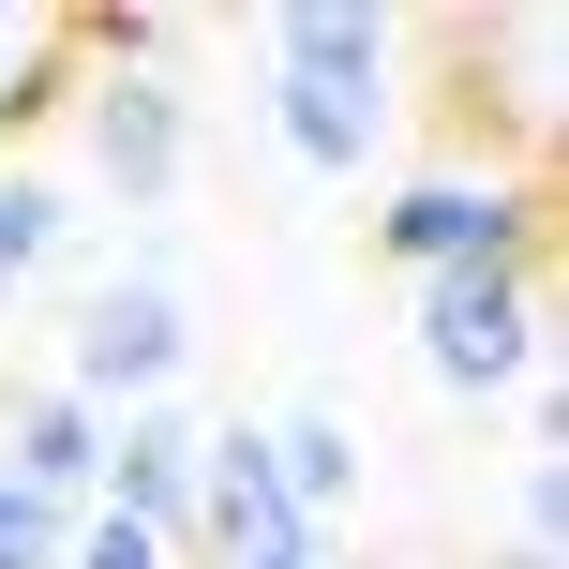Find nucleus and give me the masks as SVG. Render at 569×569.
<instances>
[{"label":"nucleus","mask_w":569,"mask_h":569,"mask_svg":"<svg viewBox=\"0 0 569 569\" xmlns=\"http://www.w3.org/2000/svg\"><path fill=\"white\" fill-rule=\"evenodd\" d=\"M256 106H270V136H284V166H300V180H360L375 150H390V106H375V90H315V76H270Z\"/></svg>","instance_id":"obj_9"},{"label":"nucleus","mask_w":569,"mask_h":569,"mask_svg":"<svg viewBox=\"0 0 569 569\" xmlns=\"http://www.w3.org/2000/svg\"><path fill=\"white\" fill-rule=\"evenodd\" d=\"M60 240H76V196H60L46 166H0V315L60 270Z\"/></svg>","instance_id":"obj_11"},{"label":"nucleus","mask_w":569,"mask_h":569,"mask_svg":"<svg viewBox=\"0 0 569 569\" xmlns=\"http://www.w3.org/2000/svg\"><path fill=\"white\" fill-rule=\"evenodd\" d=\"M375 256L405 284H435V270H540V180L420 166V180H390V210H375Z\"/></svg>","instance_id":"obj_3"},{"label":"nucleus","mask_w":569,"mask_h":569,"mask_svg":"<svg viewBox=\"0 0 569 569\" xmlns=\"http://www.w3.org/2000/svg\"><path fill=\"white\" fill-rule=\"evenodd\" d=\"M180 360H196V315H180L166 270H106L76 300V360L46 390H76L90 420H136V405H180Z\"/></svg>","instance_id":"obj_4"},{"label":"nucleus","mask_w":569,"mask_h":569,"mask_svg":"<svg viewBox=\"0 0 569 569\" xmlns=\"http://www.w3.org/2000/svg\"><path fill=\"white\" fill-rule=\"evenodd\" d=\"M0 480L46 495V510H90V480H106V420H90L76 390H16V405H0Z\"/></svg>","instance_id":"obj_8"},{"label":"nucleus","mask_w":569,"mask_h":569,"mask_svg":"<svg viewBox=\"0 0 569 569\" xmlns=\"http://www.w3.org/2000/svg\"><path fill=\"white\" fill-rule=\"evenodd\" d=\"M60 540H76V510H46V495L0 480V569H60Z\"/></svg>","instance_id":"obj_14"},{"label":"nucleus","mask_w":569,"mask_h":569,"mask_svg":"<svg viewBox=\"0 0 569 569\" xmlns=\"http://www.w3.org/2000/svg\"><path fill=\"white\" fill-rule=\"evenodd\" d=\"M270 480H284V525H300V540H345V510H360V435H345L330 405H300V420H270Z\"/></svg>","instance_id":"obj_10"},{"label":"nucleus","mask_w":569,"mask_h":569,"mask_svg":"<svg viewBox=\"0 0 569 569\" xmlns=\"http://www.w3.org/2000/svg\"><path fill=\"white\" fill-rule=\"evenodd\" d=\"M270 76H315V90H375L390 106V60H405V16H360V0H284L256 30Z\"/></svg>","instance_id":"obj_7"},{"label":"nucleus","mask_w":569,"mask_h":569,"mask_svg":"<svg viewBox=\"0 0 569 569\" xmlns=\"http://www.w3.org/2000/svg\"><path fill=\"white\" fill-rule=\"evenodd\" d=\"M196 435L180 405H136V420H106V480H90V510L150 525V540H196Z\"/></svg>","instance_id":"obj_6"},{"label":"nucleus","mask_w":569,"mask_h":569,"mask_svg":"<svg viewBox=\"0 0 569 569\" xmlns=\"http://www.w3.org/2000/svg\"><path fill=\"white\" fill-rule=\"evenodd\" d=\"M405 330H420V375L450 405H495V390L555 375V284L540 270H435V284H405Z\"/></svg>","instance_id":"obj_2"},{"label":"nucleus","mask_w":569,"mask_h":569,"mask_svg":"<svg viewBox=\"0 0 569 569\" xmlns=\"http://www.w3.org/2000/svg\"><path fill=\"white\" fill-rule=\"evenodd\" d=\"M270 540H300V525H284V480H270V420L196 435V540H180V569H240Z\"/></svg>","instance_id":"obj_5"},{"label":"nucleus","mask_w":569,"mask_h":569,"mask_svg":"<svg viewBox=\"0 0 569 569\" xmlns=\"http://www.w3.org/2000/svg\"><path fill=\"white\" fill-rule=\"evenodd\" d=\"M495 569H569V555H495Z\"/></svg>","instance_id":"obj_16"},{"label":"nucleus","mask_w":569,"mask_h":569,"mask_svg":"<svg viewBox=\"0 0 569 569\" xmlns=\"http://www.w3.org/2000/svg\"><path fill=\"white\" fill-rule=\"evenodd\" d=\"M60 569H180V540H150V525H120V510H76Z\"/></svg>","instance_id":"obj_13"},{"label":"nucleus","mask_w":569,"mask_h":569,"mask_svg":"<svg viewBox=\"0 0 569 569\" xmlns=\"http://www.w3.org/2000/svg\"><path fill=\"white\" fill-rule=\"evenodd\" d=\"M240 569H345V540H270V555H240Z\"/></svg>","instance_id":"obj_15"},{"label":"nucleus","mask_w":569,"mask_h":569,"mask_svg":"<svg viewBox=\"0 0 569 569\" xmlns=\"http://www.w3.org/2000/svg\"><path fill=\"white\" fill-rule=\"evenodd\" d=\"M60 46H76V16H0V136H16L30 106H46V76H60Z\"/></svg>","instance_id":"obj_12"},{"label":"nucleus","mask_w":569,"mask_h":569,"mask_svg":"<svg viewBox=\"0 0 569 569\" xmlns=\"http://www.w3.org/2000/svg\"><path fill=\"white\" fill-rule=\"evenodd\" d=\"M90 76H76V120H90V166H106V196L120 210H166L180 196V166H196V90L166 76V16H120V30H90Z\"/></svg>","instance_id":"obj_1"}]
</instances>
